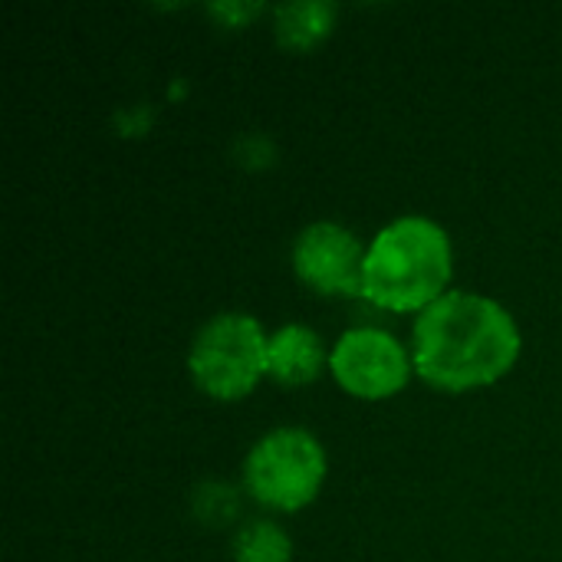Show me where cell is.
Segmentation results:
<instances>
[{"label": "cell", "mask_w": 562, "mask_h": 562, "mask_svg": "<svg viewBox=\"0 0 562 562\" xmlns=\"http://www.w3.org/2000/svg\"><path fill=\"white\" fill-rule=\"evenodd\" d=\"M524 336L507 306L451 290L412 329V366L438 392H471L501 382L520 359Z\"/></svg>", "instance_id": "1"}, {"label": "cell", "mask_w": 562, "mask_h": 562, "mask_svg": "<svg viewBox=\"0 0 562 562\" xmlns=\"http://www.w3.org/2000/svg\"><path fill=\"white\" fill-rule=\"evenodd\" d=\"M454 277V247L441 224L422 214H405L385 224L362 267V300L389 313H425Z\"/></svg>", "instance_id": "2"}, {"label": "cell", "mask_w": 562, "mask_h": 562, "mask_svg": "<svg viewBox=\"0 0 562 562\" xmlns=\"http://www.w3.org/2000/svg\"><path fill=\"white\" fill-rule=\"evenodd\" d=\"M329 474L326 451L319 438L306 428H273L254 441L244 461L247 494L277 514L306 510Z\"/></svg>", "instance_id": "3"}, {"label": "cell", "mask_w": 562, "mask_h": 562, "mask_svg": "<svg viewBox=\"0 0 562 562\" xmlns=\"http://www.w3.org/2000/svg\"><path fill=\"white\" fill-rule=\"evenodd\" d=\"M267 346L270 336L250 313H221L191 339V382L214 402H240L267 375Z\"/></svg>", "instance_id": "4"}, {"label": "cell", "mask_w": 562, "mask_h": 562, "mask_svg": "<svg viewBox=\"0 0 562 562\" xmlns=\"http://www.w3.org/2000/svg\"><path fill=\"white\" fill-rule=\"evenodd\" d=\"M329 372L346 395L359 402H385L408 385L415 366L392 333L379 326H356L336 339Z\"/></svg>", "instance_id": "5"}, {"label": "cell", "mask_w": 562, "mask_h": 562, "mask_svg": "<svg viewBox=\"0 0 562 562\" xmlns=\"http://www.w3.org/2000/svg\"><path fill=\"white\" fill-rule=\"evenodd\" d=\"M290 257L296 277L310 290L323 296H362L366 250L349 227L336 221H316L300 231Z\"/></svg>", "instance_id": "6"}, {"label": "cell", "mask_w": 562, "mask_h": 562, "mask_svg": "<svg viewBox=\"0 0 562 562\" xmlns=\"http://www.w3.org/2000/svg\"><path fill=\"white\" fill-rule=\"evenodd\" d=\"M323 369H329V352L316 329H310L303 323H290L270 336L267 375L273 382H280L286 389H300V385L316 382L323 375Z\"/></svg>", "instance_id": "7"}, {"label": "cell", "mask_w": 562, "mask_h": 562, "mask_svg": "<svg viewBox=\"0 0 562 562\" xmlns=\"http://www.w3.org/2000/svg\"><path fill=\"white\" fill-rule=\"evenodd\" d=\"M336 26V3L326 0H303V3H280L273 10V36L286 53H310L316 49Z\"/></svg>", "instance_id": "8"}, {"label": "cell", "mask_w": 562, "mask_h": 562, "mask_svg": "<svg viewBox=\"0 0 562 562\" xmlns=\"http://www.w3.org/2000/svg\"><path fill=\"white\" fill-rule=\"evenodd\" d=\"M234 562H293V540L273 520H254L234 537Z\"/></svg>", "instance_id": "9"}, {"label": "cell", "mask_w": 562, "mask_h": 562, "mask_svg": "<svg viewBox=\"0 0 562 562\" xmlns=\"http://www.w3.org/2000/svg\"><path fill=\"white\" fill-rule=\"evenodd\" d=\"M191 510L204 527L224 530L237 520L240 514V494L224 484V481H204L194 494H191Z\"/></svg>", "instance_id": "10"}, {"label": "cell", "mask_w": 562, "mask_h": 562, "mask_svg": "<svg viewBox=\"0 0 562 562\" xmlns=\"http://www.w3.org/2000/svg\"><path fill=\"white\" fill-rule=\"evenodd\" d=\"M207 13H211L221 26H247L254 16L263 13V3H211Z\"/></svg>", "instance_id": "11"}]
</instances>
